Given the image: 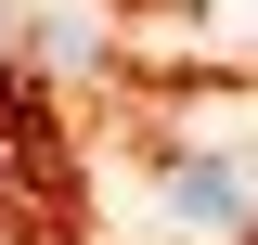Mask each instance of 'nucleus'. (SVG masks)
<instances>
[{
	"label": "nucleus",
	"instance_id": "f03ea898",
	"mask_svg": "<svg viewBox=\"0 0 258 245\" xmlns=\"http://www.w3.org/2000/svg\"><path fill=\"white\" fill-rule=\"evenodd\" d=\"M52 52V26H39L26 0H0V91H26V65Z\"/></svg>",
	"mask_w": 258,
	"mask_h": 245
},
{
	"label": "nucleus",
	"instance_id": "f257e3e1",
	"mask_svg": "<svg viewBox=\"0 0 258 245\" xmlns=\"http://www.w3.org/2000/svg\"><path fill=\"white\" fill-rule=\"evenodd\" d=\"M155 194H168L181 232H245V219H258V168H245V155H168Z\"/></svg>",
	"mask_w": 258,
	"mask_h": 245
}]
</instances>
